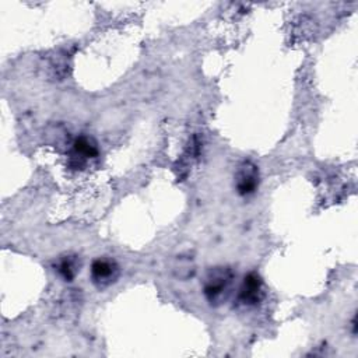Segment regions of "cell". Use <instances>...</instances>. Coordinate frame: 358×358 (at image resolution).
Segmentation results:
<instances>
[{
  "instance_id": "6da1fadb",
  "label": "cell",
  "mask_w": 358,
  "mask_h": 358,
  "mask_svg": "<svg viewBox=\"0 0 358 358\" xmlns=\"http://www.w3.org/2000/svg\"><path fill=\"white\" fill-rule=\"evenodd\" d=\"M234 271L229 267H211L203 280V292L211 306H220L231 295Z\"/></svg>"
},
{
  "instance_id": "7a4b0ae2",
  "label": "cell",
  "mask_w": 358,
  "mask_h": 358,
  "mask_svg": "<svg viewBox=\"0 0 358 358\" xmlns=\"http://www.w3.org/2000/svg\"><path fill=\"white\" fill-rule=\"evenodd\" d=\"M90 275L92 284L98 289H105L117 281L120 275V268L113 259L98 257L91 264Z\"/></svg>"
},
{
  "instance_id": "3957f363",
  "label": "cell",
  "mask_w": 358,
  "mask_h": 358,
  "mask_svg": "<svg viewBox=\"0 0 358 358\" xmlns=\"http://www.w3.org/2000/svg\"><path fill=\"white\" fill-rule=\"evenodd\" d=\"M264 296L263 291V280L256 271H250L243 277L242 285L239 287L236 302L243 308L257 306Z\"/></svg>"
},
{
  "instance_id": "277c9868",
  "label": "cell",
  "mask_w": 358,
  "mask_h": 358,
  "mask_svg": "<svg viewBox=\"0 0 358 358\" xmlns=\"http://www.w3.org/2000/svg\"><path fill=\"white\" fill-rule=\"evenodd\" d=\"M259 168L252 161H243L235 172V189L241 196H249L259 187Z\"/></svg>"
},
{
  "instance_id": "5b68a950",
  "label": "cell",
  "mask_w": 358,
  "mask_h": 358,
  "mask_svg": "<svg viewBox=\"0 0 358 358\" xmlns=\"http://www.w3.org/2000/svg\"><path fill=\"white\" fill-rule=\"evenodd\" d=\"M98 145L94 138L88 136H80L73 143V151L69 159L70 168H81L84 166L87 159L98 157Z\"/></svg>"
},
{
  "instance_id": "8992f818",
  "label": "cell",
  "mask_w": 358,
  "mask_h": 358,
  "mask_svg": "<svg viewBox=\"0 0 358 358\" xmlns=\"http://www.w3.org/2000/svg\"><path fill=\"white\" fill-rule=\"evenodd\" d=\"M81 263L76 255H67L63 259H60L57 264V273L62 275L64 281H73L74 277L80 273Z\"/></svg>"
}]
</instances>
